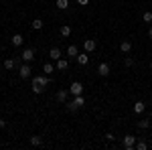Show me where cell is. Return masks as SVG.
I'll return each mask as SVG.
<instances>
[{
	"label": "cell",
	"mask_w": 152,
	"mask_h": 150,
	"mask_svg": "<svg viewBox=\"0 0 152 150\" xmlns=\"http://www.w3.org/2000/svg\"><path fill=\"white\" fill-rule=\"evenodd\" d=\"M150 71H152V63H150Z\"/></svg>",
	"instance_id": "4dcf8cb0"
},
{
	"label": "cell",
	"mask_w": 152,
	"mask_h": 150,
	"mask_svg": "<svg viewBox=\"0 0 152 150\" xmlns=\"http://www.w3.org/2000/svg\"><path fill=\"white\" fill-rule=\"evenodd\" d=\"M97 75L107 77V75H110V63H99V67H97Z\"/></svg>",
	"instance_id": "ba28073f"
},
{
	"label": "cell",
	"mask_w": 152,
	"mask_h": 150,
	"mask_svg": "<svg viewBox=\"0 0 152 150\" xmlns=\"http://www.w3.org/2000/svg\"><path fill=\"white\" fill-rule=\"evenodd\" d=\"M75 61H77V65L85 67V65H89V55H87V53H79V55L75 57Z\"/></svg>",
	"instance_id": "52a82bcc"
},
{
	"label": "cell",
	"mask_w": 152,
	"mask_h": 150,
	"mask_svg": "<svg viewBox=\"0 0 152 150\" xmlns=\"http://www.w3.org/2000/svg\"><path fill=\"white\" fill-rule=\"evenodd\" d=\"M71 104H73L75 108H77V110H79V108H83V104H85V97H83V95H73Z\"/></svg>",
	"instance_id": "4fadbf2b"
},
{
	"label": "cell",
	"mask_w": 152,
	"mask_h": 150,
	"mask_svg": "<svg viewBox=\"0 0 152 150\" xmlns=\"http://www.w3.org/2000/svg\"><path fill=\"white\" fill-rule=\"evenodd\" d=\"M144 110H146V104H144V102H136V104H134V114L136 116H142Z\"/></svg>",
	"instance_id": "9a60e30c"
},
{
	"label": "cell",
	"mask_w": 152,
	"mask_h": 150,
	"mask_svg": "<svg viewBox=\"0 0 152 150\" xmlns=\"http://www.w3.org/2000/svg\"><path fill=\"white\" fill-rule=\"evenodd\" d=\"M59 33H61V37L67 39V37H71V26H69V24H63V26L59 29Z\"/></svg>",
	"instance_id": "ffe728a7"
},
{
	"label": "cell",
	"mask_w": 152,
	"mask_h": 150,
	"mask_svg": "<svg viewBox=\"0 0 152 150\" xmlns=\"http://www.w3.org/2000/svg\"><path fill=\"white\" fill-rule=\"evenodd\" d=\"M152 122L148 120V118H144V120H138V128H142V130H146V128L150 126Z\"/></svg>",
	"instance_id": "7402d4cb"
},
{
	"label": "cell",
	"mask_w": 152,
	"mask_h": 150,
	"mask_svg": "<svg viewBox=\"0 0 152 150\" xmlns=\"http://www.w3.org/2000/svg\"><path fill=\"white\" fill-rule=\"evenodd\" d=\"M150 108H152V102H150Z\"/></svg>",
	"instance_id": "1f68e13d"
},
{
	"label": "cell",
	"mask_w": 152,
	"mask_h": 150,
	"mask_svg": "<svg viewBox=\"0 0 152 150\" xmlns=\"http://www.w3.org/2000/svg\"><path fill=\"white\" fill-rule=\"evenodd\" d=\"M31 73H33V69H31V65H28V63L20 65V69H18V77H20V79H28V77H31Z\"/></svg>",
	"instance_id": "277c9868"
},
{
	"label": "cell",
	"mask_w": 152,
	"mask_h": 150,
	"mask_svg": "<svg viewBox=\"0 0 152 150\" xmlns=\"http://www.w3.org/2000/svg\"><path fill=\"white\" fill-rule=\"evenodd\" d=\"M77 55H79V49H77L75 45H69V49H67V57H69V59H75Z\"/></svg>",
	"instance_id": "e0dca14e"
},
{
	"label": "cell",
	"mask_w": 152,
	"mask_h": 150,
	"mask_svg": "<svg viewBox=\"0 0 152 150\" xmlns=\"http://www.w3.org/2000/svg\"><path fill=\"white\" fill-rule=\"evenodd\" d=\"M41 144H43L41 136H31V146H41Z\"/></svg>",
	"instance_id": "603a6c76"
},
{
	"label": "cell",
	"mask_w": 152,
	"mask_h": 150,
	"mask_svg": "<svg viewBox=\"0 0 152 150\" xmlns=\"http://www.w3.org/2000/svg\"><path fill=\"white\" fill-rule=\"evenodd\" d=\"M69 93L71 95H83V83L81 81H73L69 87Z\"/></svg>",
	"instance_id": "3957f363"
},
{
	"label": "cell",
	"mask_w": 152,
	"mask_h": 150,
	"mask_svg": "<svg viewBox=\"0 0 152 150\" xmlns=\"http://www.w3.org/2000/svg\"><path fill=\"white\" fill-rule=\"evenodd\" d=\"M51 83V79H49V75H37V77H33V91L35 93H43L45 89H47V85Z\"/></svg>",
	"instance_id": "6da1fadb"
},
{
	"label": "cell",
	"mask_w": 152,
	"mask_h": 150,
	"mask_svg": "<svg viewBox=\"0 0 152 150\" xmlns=\"http://www.w3.org/2000/svg\"><path fill=\"white\" fill-rule=\"evenodd\" d=\"M105 140H107V142H114V140H116V136H114L112 132H107V134H105Z\"/></svg>",
	"instance_id": "4316f807"
},
{
	"label": "cell",
	"mask_w": 152,
	"mask_h": 150,
	"mask_svg": "<svg viewBox=\"0 0 152 150\" xmlns=\"http://www.w3.org/2000/svg\"><path fill=\"white\" fill-rule=\"evenodd\" d=\"M122 146L126 150H134L136 148V136H134V134H126V136L122 138Z\"/></svg>",
	"instance_id": "7a4b0ae2"
},
{
	"label": "cell",
	"mask_w": 152,
	"mask_h": 150,
	"mask_svg": "<svg viewBox=\"0 0 152 150\" xmlns=\"http://www.w3.org/2000/svg\"><path fill=\"white\" fill-rule=\"evenodd\" d=\"M23 41H24V37L20 35V33H16V35H12V37H10L12 47H20V45H23Z\"/></svg>",
	"instance_id": "7c38bea8"
},
{
	"label": "cell",
	"mask_w": 152,
	"mask_h": 150,
	"mask_svg": "<svg viewBox=\"0 0 152 150\" xmlns=\"http://www.w3.org/2000/svg\"><path fill=\"white\" fill-rule=\"evenodd\" d=\"M20 57H23L24 63H31V61L35 59V51H33V49H23V55H20Z\"/></svg>",
	"instance_id": "8992f818"
},
{
	"label": "cell",
	"mask_w": 152,
	"mask_h": 150,
	"mask_svg": "<svg viewBox=\"0 0 152 150\" xmlns=\"http://www.w3.org/2000/svg\"><path fill=\"white\" fill-rule=\"evenodd\" d=\"M49 57L53 59V61H59V59L63 57V53H61V49H59V47H53V49L49 51Z\"/></svg>",
	"instance_id": "8fae6325"
},
{
	"label": "cell",
	"mask_w": 152,
	"mask_h": 150,
	"mask_svg": "<svg viewBox=\"0 0 152 150\" xmlns=\"http://www.w3.org/2000/svg\"><path fill=\"white\" fill-rule=\"evenodd\" d=\"M31 26H33V29H35V31H41V29H43V26H45V23H43V20H41V18H35V20H33V24H31Z\"/></svg>",
	"instance_id": "44dd1931"
},
{
	"label": "cell",
	"mask_w": 152,
	"mask_h": 150,
	"mask_svg": "<svg viewBox=\"0 0 152 150\" xmlns=\"http://www.w3.org/2000/svg\"><path fill=\"white\" fill-rule=\"evenodd\" d=\"M67 97H69V89H59L57 91V102L59 104H65Z\"/></svg>",
	"instance_id": "30bf717a"
},
{
	"label": "cell",
	"mask_w": 152,
	"mask_h": 150,
	"mask_svg": "<svg viewBox=\"0 0 152 150\" xmlns=\"http://www.w3.org/2000/svg\"><path fill=\"white\" fill-rule=\"evenodd\" d=\"M67 67H69V61H67V59L61 57L59 61H55V69H57V71H65Z\"/></svg>",
	"instance_id": "9c48e42d"
},
{
	"label": "cell",
	"mask_w": 152,
	"mask_h": 150,
	"mask_svg": "<svg viewBox=\"0 0 152 150\" xmlns=\"http://www.w3.org/2000/svg\"><path fill=\"white\" fill-rule=\"evenodd\" d=\"M2 128H6V120H0V130Z\"/></svg>",
	"instance_id": "f1b7e54d"
},
{
	"label": "cell",
	"mask_w": 152,
	"mask_h": 150,
	"mask_svg": "<svg viewBox=\"0 0 152 150\" xmlns=\"http://www.w3.org/2000/svg\"><path fill=\"white\" fill-rule=\"evenodd\" d=\"M142 20H144V23H152V12L146 10L144 14H142Z\"/></svg>",
	"instance_id": "d4e9b609"
},
{
	"label": "cell",
	"mask_w": 152,
	"mask_h": 150,
	"mask_svg": "<svg viewBox=\"0 0 152 150\" xmlns=\"http://www.w3.org/2000/svg\"><path fill=\"white\" fill-rule=\"evenodd\" d=\"M43 73H45V75H53V73H55V65H53V63H45V65H43Z\"/></svg>",
	"instance_id": "d6986e66"
},
{
	"label": "cell",
	"mask_w": 152,
	"mask_h": 150,
	"mask_svg": "<svg viewBox=\"0 0 152 150\" xmlns=\"http://www.w3.org/2000/svg\"><path fill=\"white\" fill-rule=\"evenodd\" d=\"M148 37H150V39H152V26H150V29H148Z\"/></svg>",
	"instance_id": "f546056e"
},
{
	"label": "cell",
	"mask_w": 152,
	"mask_h": 150,
	"mask_svg": "<svg viewBox=\"0 0 152 150\" xmlns=\"http://www.w3.org/2000/svg\"><path fill=\"white\" fill-rule=\"evenodd\" d=\"M95 47H97V43H95L94 39H85V41H83V49H85V53H94Z\"/></svg>",
	"instance_id": "5b68a950"
},
{
	"label": "cell",
	"mask_w": 152,
	"mask_h": 150,
	"mask_svg": "<svg viewBox=\"0 0 152 150\" xmlns=\"http://www.w3.org/2000/svg\"><path fill=\"white\" fill-rule=\"evenodd\" d=\"M77 4H79V6H87V4H89V0H77Z\"/></svg>",
	"instance_id": "83f0119b"
},
{
	"label": "cell",
	"mask_w": 152,
	"mask_h": 150,
	"mask_svg": "<svg viewBox=\"0 0 152 150\" xmlns=\"http://www.w3.org/2000/svg\"><path fill=\"white\" fill-rule=\"evenodd\" d=\"M55 6L59 10H67L69 8V0H55Z\"/></svg>",
	"instance_id": "ac0fdd59"
},
{
	"label": "cell",
	"mask_w": 152,
	"mask_h": 150,
	"mask_svg": "<svg viewBox=\"0 0 152 150\" xmlns=\"http://www.w3.org/2000/svg\"><path fill=\"white\" fill-rule=\"evenodd\" d=\"M148 148V142H144V140H136V150H146Z\"/></svg>",
	"instance_id": "cb8c5ba5"
},
{
	"label": "cell",
	"mask_w": 152,
	"mask_h": 150,
	"mask_svg": "<svg viewBox=\"0 0 152 150\" xmlns=\"http://www.w3.org/2000/svg\"><path fill=\"white\" fill-rule=\"evenodd\" d=\"M120 51H122L124 55H128L130 51H132V41H122V43H120Z\"/></svg>",
	"instance_id": "5bb4252c"
},
{
	"label": "cell",
	"mask_w": 152,
	"mask_h": 150,
	"mask_svg": "<svg viewBox=\"0 0 152 150\" xmlns=\"http://www.w3.org/2000/svg\"><path fill=\"white\" fill-rule=\"evenodd\" d=\"M124 65H126V67H134V59L126 57V59H124Z\"/></svg>",
	"instance_id": "484cf974"
},
{
	"label": "cell",
	"mask_w": 152,
	"mask_h": 150,
	"mask_svg": "<svg viewBox=\"0 0 152 150\" xmlns=\"http://www.w3.org/2000/svg\"><path fill=\"white\" fill-rule=\"evenodd\" d=\"M16 67V59H12V57H8V59H4V69L6 71H10V69H14Z\"/></svg>",
	"instance_id": "2e32d148"
}]
</instances>
